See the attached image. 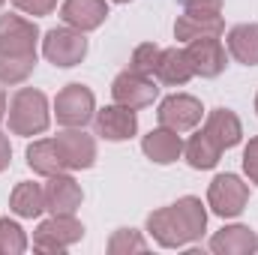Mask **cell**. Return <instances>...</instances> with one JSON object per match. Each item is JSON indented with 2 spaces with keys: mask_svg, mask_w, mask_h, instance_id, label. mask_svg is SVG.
I'll return each instance as SVG.
<instances>
[{
  "mask_svg": "<svg viewBox=\"0 0 258 255\" xmlns=\"http://www.w3.org/2000/svg\"><path fill=\"white\" fill-rule=\"evenodd\" d=\"M12 3L27 15H48L57 6V0H12Z\"/></svg>",
  "mask_w": 258,
  "mask_h": 255,
  "instance_id": "obj_28",
  "label": "cell"
},
{
  "mask_svg": "<svg viewBox=\"0 0 258 255\" xmlns=\"http://www.w3.org/2000/svg\"><path fill=\"white\" fill-rule=\"evenodd\" d=\"M186 54L192 60L195 75H201V78H216L225 69V45L219 42V36L192 39L189 48H186Z\"/></svg>",
  "mask_w": 258,
  "mask_h": 255,
  "instance_id": "obj_13",
  "label": "cell"
},
{
  "mask_svg": "<svg viewBox=\"0 0 258 255\" xmlns=\"http://www.w3.org/2000/svg\"><path fill=\"white\" fill-rule=\"evenodd\" d=\"M93 126H96V135L105 141H126L138 129V117H135V108L114 102V105L93 114Z\"/></svg>",
  "mask_w": 258,
  "mask_h": 255,
  "instance_id": "obj_11",
  "label": "cell"
},
{
  "mask_svg": "<svg viewBox=\"0 0 258 255\" xmlns=\"http://www.w3.org/2000/svg\"><path fill=\"white\" fill-rule=\"evenodd\" d=\"M93 111L96 99L84 84H66L54 99V114L63 126H84L87 120H93Z\"/></svg>",
  "mask_w": 258,
  "mask_h": 255,
  "instance_id": "obj_7",
  "label": "cell"
},
{
  "mask_svg": "<svg viewBox=\"0 0 258 255\" xmlns=\"http://www.w3.org/2000/svg\"><path fill=\"white\" fill-rule=\"evenodd\" d=\"M42 54L54 66H75L87 54V39L75 27H54L42 39Z\"/></svg>",
  "mask_w": 258,
  "mask_h": 255,
  "instance_id": "obj_6",
  "label": "cell"
},
{
  "mask_svg": "<svg viewBox=\"0 0 258 255\" xmlns=\"http://www.w3.org/2000/svg\"><path fill=\"white\" fill-rule=\"evenodd\" d=\"M183 9H204V12H219L222 0H180Z\"/></svg>",
  "mask_w": 258,
  "mask_h": 255,
  "instance_id": "obj_29",
  "label": "cell"
},
{
  "mask_svg": "<svg viewBox=\"0 0 258 255\" xmlns=\"http://www.w3.org/2000/svg\"><path fill=\"white\" fill-rule=\"evenodd\" d=\"M225 27L219 12H204V9H183V15H177L174 21V36L180 42H192L201 36H219Z\"/></svg>",
  "mask_w": 258,
  "mask_h": 255,
  "instance_id": "obj_12",
  "label": "cell"
},
{
  "mask_svg": "<svg viewBox=\"0 0 258 255\" xmlns=\"http://www.w3.org/2000/svg\"><path fill=\"white\" fill-rule=\"evenodd\" d=\"M201 114H204L201 102L195 96H189V93H174V96L162 99L159 111H156L159 126H168V129H174V132H186V129L198 126Z\"/></svg>",
  "mask_w": 258,
  "mask_h": 255,
  "instance_id": "obj_8",
  "label": "cell"
},
{
  "mask_svg": "<svg viewBox=\"0 0 258 255\" xmlns=\"http://www.w3.org/2000/svg\"><path fill=\"white\" fill-rule=\"evenodd\" d=\"M9 129L15 135H39L48 129V99L42 90L21 87L9 102Z\"/></svg>",
  "mask_w": 258,
  "mask_h": 255,
  "instance_id": "obj_3",
  "label": "cell"
},
{
  "mask_svg": "<svg viewBox=\"0 0 258 255\" xmlns=\"http://www.w3.org/2000/svg\"><path fill=\"white\" fill-rule=\"evenodd\" d=\"M6 117V96H3V90H0V120Z\"/></svg>",
  "mask_w": 258,
  "mask_h": 255,
  "instance_id": "obj_31",
  "label": "cell"
},
{
  "mask_svg": "<svg viewBox=\"0 0 258 255\" xmlns=\"http://www.w3.org/2000/svg\"><path fill=\"white\" fill-rule=\"evenodd\" d=\"M156 93H159V87L153 84V78H147V75H138V72H120L117 78H114V84H111V96H114V102L117 105H126V108H144V105H150L153 99H156Z\"/></svg>",
  "mask_w": 258,
  "mask_h": 255,
  "instance_id": "obj_9",
  "label": "cell"
},
{
  "mask_svg": "<svg viewBox=\"0 0 258 255\" xmlns=\"http://www.w3.org/2000/svg\"><path fill=\"white\" fill-rule=\"evenodd\" d=\"M39 30L21 15H0V84H21L36 66Z\"/></svg>",
  "mask_w": 258,
  "mask_h": 255,
  "instance_id": "obj_1",
  "label": "cell"
},
{
  "mask_svg": "<svg viewBox=\"0 0 258 255\" xmlns=\"http://www.w3.org/2000/svg\"><path fill=\"white\" fill-rule=\"evenodd\" d=\"M255 111H258V96H255Z\"/></svg>",
  "mask_w": 258,
  "mask_h": 255,
  "instance_id": "obj_33",
  "label": "cell"
},
{
  "mask_svg": "<svg viewBox=\"0 0 258 255\" xmlns=\"http://www.w3.org/2000/svg\"><path fill=\"white\" fill-rule=\"evenodd\" d=\"M84 237V225L72 213H54L33 231V249L39 252H63Z\"/></svg>",
  "mask_w": 258,
  "mask_h": 255,
  "instance_id": "obj_4",
  "label": "cell"
},
{
  "mask_svg": "<svg viewBox=\"0 0 258 255\" xmlns=\"http://www.w3.org/2000/svg\"><path fill=\"white\" fill-rule=\"evenodd\" d=\"M81 186L75 183V177L69 174H51L48 186H45V210L51 213H75V207L81 204Z\"/></svg>",
  "mask_w": 258,
  "mask_h": 255,
  "instance_id": "obj_16",
  "label": "cell"
},
{
  "mask_svg": "<svg viewBox=\"0 0 258 255\" xmlns=\"http://www.w3.org/2000/svg\"><path fill=\"white\" fill-rule=\"evenodd\" d=\"M141 150H144V156L153 159L156 165H171V162L180 159V153H183V141H180V135H177L174 129L159 126V129H153L150 135H144Z\"/></svg>",
  "mask_w": 258,
  "mask_h": 255,
  "instance_id": "obj_15",
  "label": "cell"
},
{
  "mask_svg": "<svg viewBox=\"0 0 258 255\" xmlns=\"http://www.w3.org/2000/svg\"><path fill=\"white\" fill-rule=\"evenodd\" d=\"M9 207H12L15 216L33 219V216H39V213L45 210V189H42L39 183L24 180V183H18V186L12 189V195H9Z\"/></svg>",
  "mask_w": 258,
  "mask_h": 255,
  "instance_id": "obj_22",
  "label": "cell"
},
{
  "mask_svg": "<svg viewBox=\"0 0 258 255\" xmlns=\"http://www.w3.org/2000/svg\"><path fill=\"white\" fill-rule=\"evenodd\" d=\"M195 75L192 60L186 54V48H162L159 66H156V78L168 87H183Z\"/></svg>",
  "mask_w": 258,
  "mask_h": 255,
  "instance_id": "obj_18",
  "label": "cell"
},
{
  "mask_svg": "<svg viewBox=\"0 0 258 255\" xmlns=\"http://www.w3.org/2000/svg\"><path fill=\"white\" fill-rule=\"evenodd\" d=\"M144 249H147L144 237H141L138 231H132V228H117V231L111 234V240H108V252H111V255L144 252Z\"/></svg>",
  "mask_w": 258,
  "mask_h": 255,
  "instance_id": "obj_26",
  "label": "cell"
},
{
  "mask_svg": "<svg viewBox=\"0 0 258 255\" xmlns=\"http://www.w3.org/2000/svg\"><path fill=\"white\" fill-rule=\"evenodd\" d=\"M9 159H12V147H9V138L0 132V171L9 165Z\"/></svg>",
  "mask_w": 258,
  "mask_h": 255,
  "instance_id": "obj_30",
  "label": "cell"
},
{
  "mask_svg": "<svg viewBox=\"0 0 258 255\" xmlns=\"http://www.w3.org/2000/svg\"><path fill=\"white\" fill-rule=\"evenodd\" d=\"M159 54H162V48H159V45L144 42V45H138V48L132 51V63H129V69H132V72H138V75L153 78V75H156V66H159Z\"/></svg>",
  "mask_w": 258,
  "mask_h": 255,
  "instance_id": "obj_25",
  "label": "cell"
},
{
  "mask_svg": "<svg viewBox=\"0 0 258 255\" xmlns=\"http://www.w3.org/2000/svg\"><path fill=\"white\" fill-rule=\"evenodd\" d=\"M60 15H63V21L69 27L87 33V30H96L105 21L108 6H105V0H63Z\"/></svg>",
  "mask_w": 258,
  "mask_h": 255,
  "instance_id": "obj_14",
  "label": "cell"
},
{
  "mask_svg": "<svg viewBox=\"0 0 258 255\" xmlns=\"http://www.w3.org/2000/svg\"><path fill=\"white\" fill-rule=\"evenodd\" d=\"M204 132H207L222 150L240 144V138H243V126H240L237 114L228 111V108H213V111L207 114V120H204Z\"/></svg>",
  "mask_w": 258,
  "mask_h": 255,
  "instance_id": "obj_19",
  "label": "cell"
},
{
  "mask_svg": "<svg viewBox=\"0 0 258 255\" xmlns=\"http://www.w3.org/2000/svg\"><path fill=\"white\" fill-rule=\"evenodd\" d=\"M204 228H207V210L195 195H186L177 204L159 207V210H153L147 216V231L165 249H177V246L195 243L204 234Z\"/></svg>",
  "mask_w": 258,
  "mask_h": 255,
  "instance_id": "obj_2",
  "label": "cell"
},
{
  "mask_svg": "<svg viewBox=\"0 0 258 255\" xmlns=\"http://www.w3.org/2000/svg\"><path fill=\"white\" fill-rule=\"evenodd\" d=\"M27 249V234L18 222L0 219V255H21Z\"/></svg>",
  "mask_w": 258,
  "mask_h": 255,
  "instance_id": "obj_24",
  "label": "cell"
},
{
  "mask_svg": "<svg viewBox=\"0 0 258 255\" xmlns=\"http://www.w3.org/2000/svg\"><path fill=\"white\" fill-rule=\"evenodd\" d=\"M114 3H129V0H114Z\"/></svg>",
  "mask_w": 258,
  "mask_h": 255,
  "instance_id": "obj_32",
  "label": "cell"
},
{
  "mask_svg": "<svg viewBox=\"0 0 258 255\" xmlns=\"http://www.w3.org/2000/svg\"><path fill=\"white\" fill-rule=\"evenodd\" d=\"M27 165L42 174V177H51V174H60L66 171L63 159H60V150L54 144V138H42V141H33L27 147Z\"/></svg>",
  "mask_w": 258,
  "mask_h": 255,
  "instance_id": "obj_21",
  "label": "cell"
},
{
  "mask_svg": "<svg viewBox=\"0 0 258 255\" xmlns=\"http://www.w3.org/2000/svg\"><path fill=\"white\" fill-rule=\"evenodd\" d=\"M210 249L216 255H252L258 252V237L246 225H228L210 237Z\"/></svg>",
  "mask_w": 258,
  "mask_h": 255,
  "instance_id": "obj_17",
  "label": "cell"
},
{
  "mask_svg": "<svg viewBox=\"0 0 258 255\" xmlns=\"http://www.w3.org/2000/svg\"><path fill=\"white\" fill-rule=\"evenodd\" d=\"M246 201H249V186H246L237 174H219V177H213V183H210V189H207V204H210V210H213L216 216H222V219L243 213Z\"/></svg>",
  "mask_w": 258,
  "mask_h": 255,
  "instance_id": "obj_5",
  "label": "cell"
},
{
  "mask_svg": "<svg viewBox=\"0 0 258 255\" xmlns=\"http://www.w3.org/2000/svg\"><path fill=\"white\" fill-rule=\"evenodd\" d=\"M183 153H186V162L198 168V171H207V168H213L216 162H219V156H222V147L201 129L198 135H192L186 144H183Z\"/></svg>",
  "mask_w": 258,
  "mask_h": 255,
  "instance_id": "obj_23",
  "label": "cell"
},
{
  "mask_svg": "<svg viewBox=\"0 0 258 255\" xmlns=\"http://www.w3.org/2000/svg\"><path fill=\"white\" fill-rule=\"evenodd\" d=\"M243 171H246V177L258 183V135L246 144V150H243Z\"/></svg>",
  "mask_w": 258,
  "mask_h": 255,
  "instance_id": "obj_27",
  "label": "cell"
},
{
  "mask_svg": "<svg viewBox=\"0 0 258 255\" xmlns=\"http://www.w3.org/2000/svg\"><path fill=\"white\" fill-rule=\"evenodd\" d=\"M3 3H6V0H0V6H3Z\"/></svg>",
  "mask_w": 258,
  "mask_h": 255,
  "instance_id": "obj_34",
  "label": "cell"
},
{
  "mask_svg": "<svg viewBox=\"0 0 258 255\" xmlns=\"http://www.w3.org/2000/svg\"><path fill=\"white\" fill-rule=\"evenodd\" d=\"M228 51L237 63L258 66V24H237L228 30Z\"/></svg>",
  "mask_w": 258,
  "mask_h": 255,
  "instance_id": "obj_20",
  "label": "cell"
},
{
  "mask_svg": "<svg viewBox=\"0 0 258 255\" xmlns=\"http://www.w3.org/2000/svg\"><path fill=\"white\" fill-rule=\"evenodd\" d=\"M57 150H60V159L69 171H78V168H90L93 159H96V141L81 132V126H69L66 132H60L54 138Z\"/></svg>",
  "mask_w": 258,
  "mask_h": 255,
  "instance_id": "obj_10",
  "label": "cell"
}]
</instances>
